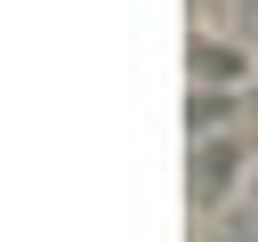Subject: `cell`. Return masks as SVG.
<instances>
[{
    "instance_id": "obj_1",
    "label": "cell",
    "mask_w": 258,
    "mask_h": 242,
    "mask_svg": "<svg viewBox=\"0 0 258 242\" xmlns=\"http://www.w3.org/2000/svg\"><path fill=\"white\" fill-rule=\"evenodd\" d=\"M250 161H258V121H210V129H185V210L194 226H226L242 210V186H250Z\"/></svg>"
}]
</instances>
